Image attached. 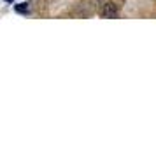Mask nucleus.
Here are the masks:
<instances>
[{
    "label": "nucleus",
    "mask_w": 156,
    "mask_h": 150,
    "mask_svg": "<svg viewBox=\"0 0 156 150\" xmlns=\"http://www.w3.org/2000/svg\"><path fill=\"white\" fill-rule=\"evenodd\" d=\"M16 12H28V5L27 4H20V5H16Z\"/></svg>",
    "instance_id": "f03ea898"
},
{
    "label": "nucleus",
    "mask_w": 156,
    "mask_h": 150,
    "mask_svg": "<svg viewBox=\"0 0 156 150\" xmlns=\"http://www.w3.org/2000/svg\"><path fill=\"white\" fill-rule=\"evenodd\" d=\"M7 2H11V0H7Z\"/></svg>",
    "instance_id": "7ed1b4c3"
},
{
    "label": "nucleus",
    "mask_w": 156,
    "mask_h": 150,
    "mask_svg": "<svg viewBox=\"0 0 156 150\" xmlns=\"http://www.w3.org/2000/svg\"><path fill=\"white\" fill-rule=\"evenodd\" d=\"M104 16L105 18H118V7H116V4H105Z\"/></svg>",
    "instance_id": "f257e3e1"
}]
</instances>
